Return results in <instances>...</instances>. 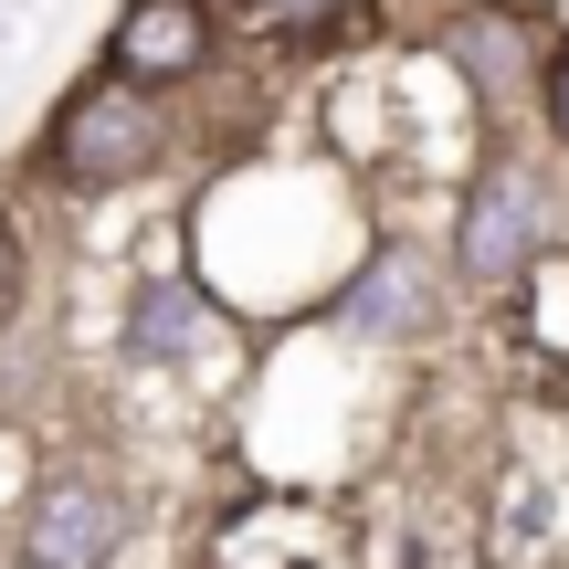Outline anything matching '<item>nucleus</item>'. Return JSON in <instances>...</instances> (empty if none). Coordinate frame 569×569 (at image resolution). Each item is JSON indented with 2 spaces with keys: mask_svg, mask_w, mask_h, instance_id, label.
<instances>
[{
  "mask_svg": "<svg viewBox=\"0 0 569 569\" xmlns=\"http://www.w3.org/2000/svg\"><path fill=\"white\" fill-rule=\"evenodd\" d=\"M169 159H180V106H169L159 84L117 74V63L63 84L53 117H42V180L74 190V201H117V190L159 180Z\"/></svg>",
  "mask_w": 569,
  "mask_h": 569,
  "instance_id": "obj_1",
  "label": "nucleus"
},
{
  "mask_svg": "<svg viewBox=\"0 0 569 569\" xmlns=\"http://www.w3.org/2000/svg\"><path fill=\"white\" fill-rule=\"evenodd\" d=\"M127 359L159 369V380H201V390H232V369H253V327L232 296H211L201 274H148L127 296Z\"/></svg>",
  "mask_w": 569,
  "mask_h": 569,
  "instance_id": "obj_2",
  "label": "nucleus"
},
{
  "mask_svg": "<svg viewBox=\"0 0 569 569\" xmlns=\"http://www.w3.org/2000/svg\"><path fill=\"white\" fill-rule=\"evenodd\" d=\"M549 180L517 159H486L465 190V211H453V274L475 284V296H517V284L538 274V253H549Z\"/></svg>",
  "mask_w": 569,
  "mask_h": 569,
  "instance_id": "obj_3",
  "label": "nucleus"
},
{
  "mask_svg": "<svg viewBox=\"0 0 569 569\" xmlns=\"http://www.w3.org/2000/svg\"><path fill=\"white\" fill-rule=\"evenodd\" d=\"M549 42L559 32H538V11H517V0H453V11L432 21V63H443L475 106H496V117H507V106H538Z\"/></svg>",
  "mask_w": 569,
  "mask_h": 569,
  "instance_id": "obj_4",
  "label": "nucleus"
},
{
  "mask_svg": "<svg viewBox=\"0 0 569 569\" xmlns=\"http://www.w3.org/2000/svg\"><path fill=\"white\" fill-rule=\"evenodd\" d=\"M127 486L117 475H96V465H42V486H32V507H21V528H11V559H32V569H106L127 549Z\"/></svg>",
  "mask_w": 569,
  "mask_h": 569,
  "instance_id": "obj_5",
  "label": "nucleus"
},
{
  "mask_svg": "<svg viewBox=\"0 0 569 569\" xmlns=\"http://www.w3.org/2000/svg\"><path fill=\"white\" fill-rule=\"evenodd\" d=\"M106 63L159 84V96H190V84L222 63V0H117Z\"/></svg>",
  "mask_w": 569,
  "mask_h": 569,
  "instance_id": "obj_6",
  "label": "nucleus"
},
{
  "mask_svg": "<svg viewBox=\"0 0 569 569\" xmlns=\"http://www.w3.org/2000/svg\"><path fill=\"white\" fill-rule=\"evenodd\" d=\"M327 317L348 327V338H369V348H411V338H432V317H443V296H432V264L411 243H369L359 264L338 274V296H327Z\"/></svg>",
  "mask_w": 569,
  "mask_h": 569,
  "instance_id": "obj_7",
  "label": "nucleus"
},
{
  "mask_svg": "<svg viewBox=\"0 0 569 569\" xmlns=\"http://www.w3.org/2000/svg\"><path fill=\"white\" fill-rule=\"evenodd\" d=\"M390 32V11H380V0H317V11H306V21H284V42H296V53H359V42H380Z\"/></svg>",
  "mask_w": 569,
  "mask_h": 569,
  "instance_id": "obj_8",
  "label": "nucleus"
},
{
  "mask_svg": "<svg viewBox=\"0 0 569 569\" xmlns=\"http://www.w3.org/2000/svg\"><path fill=\"white\" fill-rule=\"evenodd\" d=\"M517 317H528L538 359H569V264H559V253H538V274L517 284Z\"/></svg>",
  "mask_w": 569,
  "mask_h": 569,
  "instance_id": "obj_9",
  "label": "nucleus"
},
{
  "mask_svg": "<svg viewBox=\"0 0 569 569\" xmlns=\"http://www.w3.org/2000/svg\"><path fill=\"white\" fill-rule=\"evenodd\" d=\"M538 127H549V138L569 148V32L549 42V74H538Z\"/></svg>",
  "mask_w": 569,
  "mask_h": 569,
  "instance_id": "obj_10",
  "label": "nucleus"
},
{
  "mask_svg": "<svg viewBox=\"0 0 569 569\" xmlns=\"http://www.w3.org/2000/svg\"><path fill=\"white\" fill-rule=\"evenodd\" d=\"M21 296H32V253H21V232H11V211H0V327L21 317Z\"/></svg>",
  "mask_w": 569,
  "mask_h": 569,
  "instance_id": "obj_11",
  "label": "nucleus"
},
{
  "mask_svg": "<svg viewBox=\"0 0 569 569\" xmlns=\"http://www.w3.org/2000/svg\"><path fill=\"white\" fill-rule=\"evenodd\" d=\"M11 569H32V559H11Z\"/></svg>",
  "mask_w": 569,
  "mask_h": 569,
  "instance_id": "obj_12",
  "label": "nucleus"
}]
</instances>
